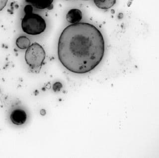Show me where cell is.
<instances>
[{"label":"cell","mask_w":159,"mask_h":158,"mask_svg":"<svg viewBox=\"0 0 159 158\" xmlns=\"http://www.w3.org/2000/svg\"><path fill=\"white\" fill-rule=\"evenodd\" d=\"M30 41L25 36H20L16 40V45L20 49H27L30 45Z\"/></svg>","instance_id":"obj_8"},{"label":"cell","mask_w":159,"mask_h":158,"mask_svg":"<svg viewBox=\"0 0 159 158\" xmlns=\"http://www.w3.org/2000/svg\"><path fill=\"white\" fill-rule=\"evenodd\" d=\"M93 1L99 9L108 10L116 4V0H93Z\"/></svg>","instance_id":"obj_7"},{"label":"cell","mask_w":159,"mask_h":158,"mask_svg":"<svg viewBox=\"0 0 159 158\" xmlns=\"http://www.w3.org/2000/svg\"><path fill=\"white\" fill-rule=\"evenodd\" d=\"M25 15L21 20V29L24 33L31 35H39L46 29V23L44 19L38 14L32 13V6H25Z\"/></svg>","instance_id":"obj_2"},{"label":"cell","mask_w":159,"mask_h":158,"mask_svg":"<svg viewBox=\"0 0 159 158\" xmlns=\"http://www.w3.org/2000/svg\"><path fill=\"white\" fill-rule=\"evenodd\" d=\"M84 1H89V0H84Z\"/></svg>","instance_id":"obj_10"},{"label":"cell","mask_w":159,"mask_h":158,"mask_svg":"<svg viewBox=\"0 0 159 158\" xmlns=\"http://www.w3.org/2000/svg\"><path fill=\"white\" fill-rule=\"evenodd\" d=\"M7 1L8 0H0V11L4 9L7 4Z\"/></svg>","instance_id":"obj_9"},{"label":"cell","mask_w":159,"mask_h":158,"mask_svg":"<svg viewBox=\"0 0 159 158\" xmlns=\"http://www.w3.org/2000/svg\"><path fill=\"white\" fill-rule=\"evenodd\" d=\"M46 57V53L42 46L37 43L30 45L25 53V60L29 67L36 72L41 69Z\"/></svg>","instance_id":"obj_3"},{"label":"cell","mask_w":159,"mask_h":158,"mask_svg":"<svg viewBox=\"0 0 159 158\" xmlns=\"http://www.w3.org/2000/svg\"><path fill=\"white\" fill-rule=\"evenodd\" d=\"M83 18L82 11L78 9H71L67 13L66 19L69 23L77 24L81 21Z\"/></svg>","instance_id":"obj_5"},{"label":"cell","mask_w":159,"mask_h":158,"mask_svg":"<svg viewBox=\"0 0 159 158\" xmlns=\"http://www.w3.org/2000/svg\"><path fill=\"white\" fill-rule=\"evenodd\" d=\"M57 52L60 62L67 70L78 74L87 73L96 68L103 59L104 38L92 24H72L61 33Z\"/></svg>","instance_id":"obj_1"},{"label":"cell","mask_w":159,"mask_h":158,"mask_svg":"<svg viewBox=\"0 0 159 158\" xmlns=\"http://www.w3.org/2000/svg\"><path fill=\"white\" fill-rule=\"evenodd\" d=\"M53 1L54 0H25V1L27 3H30V5L40 10L50 9V7H52Z\"/></svg>","instance_id":"obj_6"},{"label":"cell","mask_w":159,"mask_h":158,"mask_svg":"<svg viewBox=\"0 0 159 158\" xmlns=\"http://www.w3.org/2000/svg\"><path fill=\"white\" fill-rule=\"evenodd\" d=\"M10 118L14 124L21 125L26 122L27 114L22 109L16 108L12 111L10 115Z\"/></svg>","instance_id":"obj_4"}]
</instances>
